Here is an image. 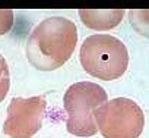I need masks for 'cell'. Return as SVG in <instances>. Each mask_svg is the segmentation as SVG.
Instances as JSON below:
<instances>
[{"mask_svg": "<svg viewBox=\"0 0 149 138\" xmlns=\"http://www.w3.org/2000/svg\"><path fill=\"white\" fill-rule=\"evenodd\" d=\"M78 43V28L67 18L51 16L40 22L28 37L26 57L40 71H54L72 56Z\"/></svg>", "mask_w": 149, "mask_h": 138, "instance_id": "cell-1", "label": "cell"}, {"mask_svg": "<svg viewBox=\"0 0 149 138\" xmlns=\"http://www.w3.org/2000/svg\"><path fill=\"white\" fill-rule=\"evenodd\" d=\"M79 59L89 75L102 81L120 78L129 66V53L124 43L110 34L88 37L81 46Z\"/></svg>", "mask_w": 149, "mask_h": 138, "instance_id": "cell-2", "label": "cell"}, {"mask_svg": "<svg viewBox=\"0 0 149 138\" xmlns=\"http://www.w3.org/2000/svg\"><path fill=\"white\" fill-rule=\"evenodd\" d=\"M108 96L102 87L95 82H74L63 97L64 110L67 113L66 128L72 135L92 137L98 132L94 110L104 104Z\"/></svg>", "mask_w": 149, "mask_h": 138, "instance_id": "cell-3", "label": "cell"}, {"mask_svg": "<svg viewBox=\"0 0 149 138\" xmlns=\"http://www.w3.org/2000/svg\"><path fill=\"white\" fill-rule=\"evenodd\" d=\"M94 118L104 138H137L145 128L143 110L126 97L105 101L94 110Z\"/></svg>", "mask_w": 149, "mask_h": 138, "instance_id": "cell-4", "label": "cell"}, {"mask_svg": "<svg viewBox=\"0 0 149 138\" xmlns=\"http://www.w3.org/2000/svg\"><path fill=\"white\" fill-rule=\"evenodd\" d=\"M47 103L42 96L13 97L8 107V116L3 123V132L9 138H31L34 137L45 116Z\"/></svg>", "mask_w": 149, "mask_h": 138, "instance_id": "cell-5", "label": "cell"}, {"mask_svg": "<svg viewBox=\"0 0 149 138\" xmlns=\"http://www.w3.org/2000/svg\"><path fill=\"white\" fill-rule=\"evenodd\" d=\"M124 16L123 9H113V11H91V9H81L79 18L85 27L105 31L116 28Z\"/></svg>", "mask_w": 149, "mask_h": 138, "instance_id": "cell-6", "label": "cell"}, {"mask_svg": "<svg viewBox=\"0 0 149 138\" xmlns=\"http://www.w3.org/2000/svg\"><path fill=\"white\" fill-rule=\"evenodd\" d=\"M129 21L137 34L149 38V11H129Z\"/></svg>", "mask_w": 149, "mask_h": 138, "instance_id": "cell-7", "label": "cell"}, {"mask_svg": "<svg viewBox=\"0 0 149 138\" xmlns=\"http://www.w3.org/2000/svg\"><path fill=\"white\" fill-rule=\"evenodd\" d=\"M10 88V75H9V66L3 54H0V103L5 100Z\"/></svg>", "mask_w": 149, "mask_h": 138, "instance_id": "cell-8", "label": "cell"}, {"mask_svg": "<svg viewBox=\"0 0 149 138\" xmlns=\"http://www.w3.org/2000/svg\"><path fill=\"white\" fill-rule=\"evenodd\" d=\"M13 25V12L10 9H0V35L10 31Z\"/></svg>", "mask_w": 149, "mask_h": 138, "instance_id": "cell-9", "label": "cell"}]
</instances>
